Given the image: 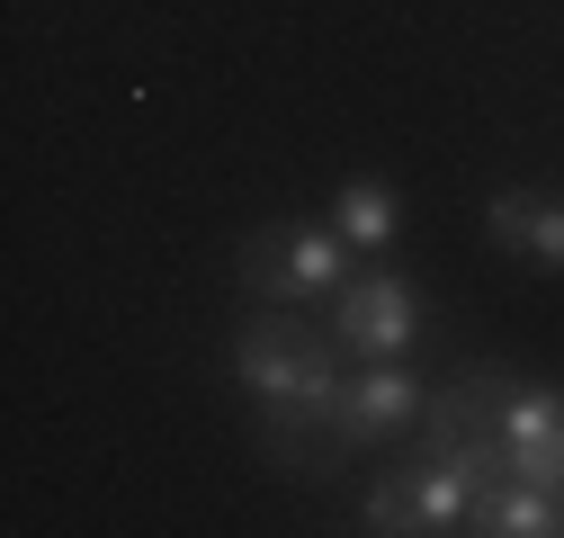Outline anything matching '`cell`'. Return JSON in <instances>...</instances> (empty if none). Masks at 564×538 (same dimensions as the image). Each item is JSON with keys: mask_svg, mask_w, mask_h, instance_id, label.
Listing matches in <instances>:
<instances>
[{"mask_svg": "<svg viewBox=\"0 0 564 538\" xmlns=\"http://www.w3.org/2000/svg\"><path fill=\"white\" fill-rule=\"evenodd\" d=\"M234 377L251 386L260 422H269V449L288 458V466H305L314 440H349V431H340L349 377H340V332H332V323H305V314L260 305V314L242 323V342H234Z\"/></svg>", "mask_w": 564, "mask_h": 538, "instance_id": "1", "label": "cell"}, {"mask_svg": "<svg viewBox=\"0 0 564 538\" xmlns=\"http://www.w3.org/2000/svg\"><path fill=\"white\" fill-rule=\"evenodd\" d=\"M242 288L260 305H314L349 288V234L340 225H269L242 243Z\"/></svg>", "mask_w": 564, "mask_h": 538, "instance_id": "2", "label": "cell"}, {"mask_svg": "<svg viewBox=\"0 0 564 538\" xmlns=\"http://www.w3.org/2000/svg\"><path fill=\"white\" fill-rule=\"evenodd\" d=\"M421 422H431V458L466 466L475 485L502 476V377L466 368L457 386H440L431 404H421Z\"/></svg>", "mask_w": 564, "mask_h": 538, "instance_id": "3", "label": "cell"}, {"mask_svg": "<svg viewBox=\"0 0 564 538\" xmlns=\"http://www.w3.org/2000/svg\"><path fill=\"white\" fill-rule=\"evenodd\" d=\"M332 332H340V351H359V359H394V351H412V332H421V297H412V279H394V269H359V279L332 297Z\"/></svg>", "mask_w": 564, "mask_h": 538, "instance_id": "4", "label": "cell"}, {"mask_svg": "<svg viewBox=\"0 0 564 538\" xmlns=\"http://www.w3.org/2000/svg\"><path fill=\"white\" fill-rule=\"evenodd\" d=\"M502 476L564 494V395L502 386Z\"/></svg>", "mask_w": 564, "mask_h": 538, "instance_id": "5", "label": "cell"}, {"mask_svg": "<svg viewBox=\"0 0 564 538\" xmlns=\"http://www.w3.org/2000/svg\"><path fill=\"white\" fill-rule=\"evenodd\" d=\"M421 377L403 368V359H368L359 377H349V395H340V431L359 440V449H377V440H394V431H412L421 422Z\"/></svg>", "mask_w": 564, "mask_h": 538, "instance_id": "6", "label": "cell"}, {"mask_svg": "<svg viewBox=\"0 0 564 538\" xmlns=\"http://www.w3.org/2000/svg\"><path fill=\"white\" fill-rule=\"evenodd\" d=\"M484 225L502 234L511 251H529L538 269H564V197H529V189H502L484 207Z\"/></svg>", "mask_w": 564, "mask_h": 538, "instance_id": "7", "label": "cell"}, {"mask_svg": "<svg viewBox=\"0 0 564 538\" xmlns=\"http://www.w3.org/2000/svg\"><path fill=\"white\" fill-rule=\"evenodd\" d=\"M394 189L386 180H340V197H332V225L349 234V251H386L394 243Z\"/></svg>", "mask_w": 564, "mask_h": 538, "instance_id": "8", "label": "cell"}, {"mask_svg": "<svg viewBox=\"0 0 564 538\" xmlns=\"http://www.w3.org/2000/svg\"><path fill=\"white\" fill-rule=\"evenodd\" d=\"M448 529H475V476L431 458L421 466V538H448Z\"/></svg>", "mask_w": 564, "mask_h": 538, "instance_id": "9", "label": "cell"}, {"mask_svg": "<svg viewBox=\"0 0 564 538\" xmlns=\"http://www.w3.org/2000/svg\"><path fill=\"white\" fill-rule=\"evenodd\" d=\"M368 529H386V538L421 529V476H412V466H394V476L368 485Z\"/></svg>", "mask_w": 564, "mask_h": 538, "instance_id": "10", "label": "cell"}]
</instances>
